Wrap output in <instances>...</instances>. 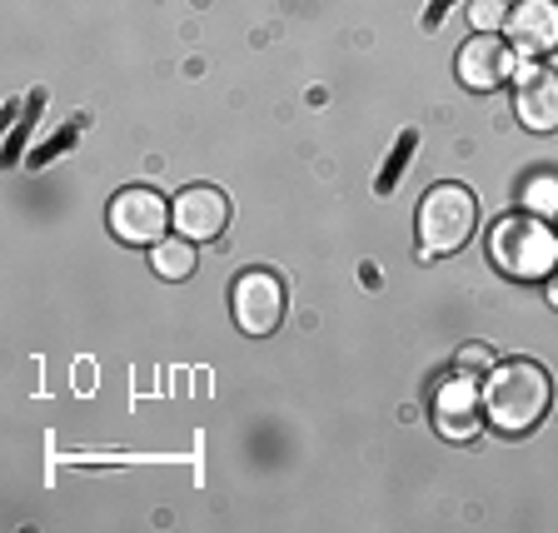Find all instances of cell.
Returning a JSON list of instances; mask_svg holds the SVG:
<instances>
[{
	"label": "cell",
	"mask_w": 558,
	"mask_h": 533,
	"mask_svg": "<svg viewBox=\"0 0 558 533\" xmlns=\"http://www.w3.org/2000/svg\"><path fill=\"white\" fill-rule=\"evenodd\" d=\"M484 409L488 424L504 434H529L544 424V414L554 409V379L544 364L534 360H509L494 364L484 384Z\"/></svg>",
	"instance_id": "6da1fadb"
},
{
	"label": "cell",
	"mask_w": 558,
	"mask_h": 533,
	"mask_svg": "<svg viewBox=\"0 0 558 533\" xmlns=\"http://www.w3.org/2000/svg\"><path fill=\"white\" fill-rule=\"evenodd\" d=\"M478 230V199L464 185H434L418 205V240H424V259L453 255L464 250Z\"/></svg>",
	"instance_id": "7a4b0ae2"
},
{
	"label": "cell",
	"mask_w": 558,
	"mask_h": 533,
	"mask_svg": "<svg viewBox=\"0 0 558 533\" xmlns=\"http://www.w3.org/2000/svg\"><path fill=\"white\" fill-rule=\"evenodd\" d=\"M488 250H494V265H499L504 275L523 279V275H548L558 240L538 220H519V215H513V220H504L499 230H494Z\"/></svg>",
	"instance_id": "3957f363"
},
{
	"label": "cell",
	"mask_w": 558,
	"mask_h": 533,
	"mask_svg": "<svg viewBox=\"0 0 558 533\" xmlns=\"http://www.w3.org/2000/svg\"><path fill=\"white\" fill-rule=\"evenodd\" d=\"M234 325L244 329V335H275L279 319H284V304H290V294H284V279L269 275V269H250V275L234 279Z\"/></svg>",
	"instance_id": "277c9868"
},
{
	"label": "cell",
	"mask_w": 558,
	"mask_h": 533,
	"mask_svg": "<svg viewBox=\"0 0 558 533\" xmlns=\"http://www.w3.org/2000/svg\"><path fill=\"white\" fill-rule=\"evenodd\" d=\"M170 220H174V209L145 185L120 190V195L110 199V230L125 244H150L155 250V244L165 240V230H170Z\"/></svg>",
	"instance_id": "5b68a950"
},
{
	"label": "cell",
	"mask_w": 558,
	"mask_h": 533,
	"mask_svg": "<svg viewBox=\"0 0 558 533\" xmlns=\"http://www.w3.org/2000/svg\"><path fill=\"white\" fill-rule=\"evenodd\" d=\"M484 389L469 384V374L459 379L439 384V395H434V424H439L444 439H474L484 429Z\"/></svg>",
	"instance_id": "8992f818"
},
{
	"label": "cell",
	"mask_w": 558,
	"mask_h": 533,
	"mask_svg": "<svg viewBox=\"0 0 558 533\" xmlns=\"http://www.w3.org/2000/svg\"><path fill=\"white\" fill-rule=\"evenodd\" d=\"M513 116L529 130H558V75L544 65H523L513 75Z\"/></svg>",
	"instance_id": "52a82bcc"
},
{
	"label": "cell",
	"mask_w": 558,
	"mask_h": 533,
	"mask_svg": "<svg viewBox=\"0 0 558 533\" xmlns=\"http://www.w3.org/2000/svg\"><path fill=\"white\" fill-rule=\"evenodd\" d=\"M459 81L469 90H499L504 81H513V46L499 35H474L459 50Z\"/></svg>",
	"instance_id": "ba28073f"
},
{
	"label": "cell",
	"mask_w": 558,
	"mask_h": 533,
	"mask_svg": "<svg viewBox=\"0 0 558 533\" xmlns=\"http://www.w3.org/2000/svg\"><path fill=\"white\" fill-rule=\"evenodd\" d=\"M509 40L519 56H554L558 50V0H519L509 11Z\"/></svg>",
	"instance_id": "9c48e42d"
},
{
	"label": "cell",
	"mask_w": 558,
	"mask_h": 533,
	"mask_svg": "<svg viewBox=\"0 0 558 533\" xmlns=\"http://www.w3.org/2000/svg\"><path fill=\"white\" fill-rule=\"evenodd\" d=\"M174 225L185 240H220L225 225H230V199L215 185H190L174 199Z\"/></svg>",
	"instance_id": "30bf717a"
},
{
	"label": "cell",
	"mask_w": 558,
	"mask_h": 533,
	"mask_svg": "<svg viewBox=\"0 0 558 533\" xmlns=\"http://www.w3.org/2000/svg\"><path fill=\"white\" fill-rule=\"evenodd\" d=\"M195 240H170V234H165L160 244H155V255H150V265H155V275L160 279H190L195 275Z\"/></svg>",
	"instance_id": "8fae6325"
},
{
	"label": "cell",
	"mask_w": 558,
	"mask_h": 533,
	"mask_svg": "<svg viewBox=\"0 0 558 533\" xmlns=\"http://www.w3.org/2000/svg\"><path fill=\"white\" fill-rule=\"evenodd\" d=\"M414 145H418V130H404V135L395 140V150H389V160H384L379 180H374V190H379V195H395L399 174L409 170V155H414Z\"/></svg>",
	"instance_id": "7c38bea8"
},
{
	"label": "cell",
	"mask_w": 558,
	"mask_h": 533,
	"mask_svg": "<svg viewBox=\"0 0 558 533\" xmlns=\"http://www.w3.org/2000/svg\"><path fill=\"white\" fill-rule=\"evenodd\" d=\"M469 25H474V35H494L499 25H509V5L504 0H469Z\"/></svg>",
	"instance_id": "4fadbf2b"
},
{
	"label": "cell",
	"mask_w": 558,
	"mask_h": 533,
	"mask_svg": "<svg viewBox=\"0 0 558 533\" xmlns=\"http://www.w3.org/2000/svg\"><path fill=\"white\" fill-rule=\"evenodd\" d=\"M494 364H499V360H494V349H488V344H464V349H459V370H464V374H474V370H494Z\"/></svg>",
	"instance_id": "5bb4252c"
},
{
	"label": "cell",
	"mask_w": 558,
	"mask_h": 533,
	"mask_svg": "<svg viewBox=\"0 0 558 533\" xmlns=\"http://www.w3.org/2000/svg\"><path fill=\"white\" fill-rule=\"evenodd\" d=\"M529 205H534L538 215L558 209V180H534V185H529Z\"/></svg>",
	"instance_id": "9a60e30c"
},
{
	"label": "cell",
	"mask_w": 558,
	"mask_h": 533,
	"mask_svg": "<svg viewBox=\"0 0 558 533\" xmlns=\"http://www.w3.org/2000/svg\"><path fill=\"white\" fill-rule=\"evenodd\" d=\"M81 125H85V116H75V125H70L65 135H56V140H50V145H40V150H35V165H46L56 150H65V145H70V140H75V130H81Z\"/></svg>",
	"instance_id": "2e32d148"
},
{
	"label": "cell",
	"mask_w": 558,
	"mask_h": 533,
	"mask_svg": "<svg viewBox=\"0 0 558 533\" xmlns=\"http://www.w3.org/2000/svg\"><path fill=\"white\" fill-rule=\"evenodd\" d=\"M449 5L453 0H429V11H424V31H439L444 15H449Z\"/></svg>",
	"instance_id": "e0dca14e"
},
{
	"label": "cell",
	"mask_w": 558,
	"mask_h": 533,
	"mask_svg": "<svg viewBox=\"0 0 558 533\" xmlns=\"http://www.w3.org/2000/svg\"><path fill=\"white\" fill-rule=\"evenodd\" d=\"M544 294H548V304L558 310V275H548V279H544Z\"/></svg>",
	"instance_id": "ac0fdd59"
}]
</instances>
